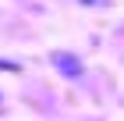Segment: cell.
I'll list each match as a JSON object with an SVG mask.
<instances>
[{
    "label": "cell",
    "instance_id": "6da1fadb",
    "mask_svg": "<svg viewBox=\"0 0 124 121\" xmlns=\"http://www.w3.org/2000/svg\"><path fill=\"white\" fill-rule=\"evenodd\" d=\"M50 61H53V64H57L64 75H71V78H78V75H82V61H75V57H71V54H64V50H57Z\"/></svg>",
    "mask_w": 124,
    "mask_h": 121
},
{
    "label": "cell",
    "instance_id": "7a4b0ae2",
    "mask_svg": "<svg viewBox=\"0 0 124 121\" xmlns=\"http://www.w3.org/2000/svg\"><path fill=\"white\" fill-rule=\"evenodd\" d=\"M82 4H92V7H99V4H110V0H82Z\"/></svg>",
    "mask_w": 124,
    "mask_h": 121
}]
</instances>
